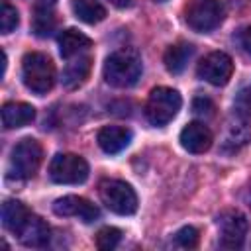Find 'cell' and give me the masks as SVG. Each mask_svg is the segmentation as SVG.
<instances>
[{
  "label": "cell",
  "instance_id": "14",
  "mask_svg": "<svg viewBox=\"0 0 251 251\" xmlns=\"http://www.w3.org/2000/svg\"><path fill=\"white\" fill-rule=\"evenodd\" d=\"M90 45H92V39L75 27H69L59 33V53L63 59H75L82 51H86Z\"/></svg>",
  "mask_w": 251,
  "mask_h": 251
},
{
  "label": "cell",
  "instance_id": "24",
  "mask_svg": "<svg viewBox=\"0 0 251 251\" xmlns=\"http://www.w3.org/2000/svg\"><path fill=\"white\" fill-rule=\"evenodd\" d=\"M198 239H200V233L192 226H184L175 233V245L182 249H194L198 245Z\"/></svg>",
  "mask_w": 251,
  "mask_h": 251
},
{
  "label": "cell",
  "instance_id": "15",
  "mask_svg": "<svg viewBox=\"0 0 251 251\" xmlns=\"http://www.w3.org/2000/svg\"><path fill=\"white\" fill-rule=\"evenodd\" d=\"M35 118V108L25 102H8L2 106V124L6 129L24 127Z\"/></svg>",
  "mask_w": 251,
  "mask_h": 251
},
{
  "label": "cell",
  "instance_id": "30",
  "mask_svg": "<svg viewBox=\"0 0 251 251\" xmlns=\"http://www.w3.org/2000/svg\"><path fill=\"white\" fill-rule=\"evenodd\" d=\"M155 2H165V0H155Z\"/></svg>",
  "mask_w": 251,
  "mask_h": 251
},
{
  "label": "cell",
  "instance_id": "21",
  "mask_svg": "<svg viewBox=\"0 0 251 251\" xmlns=\"http://www.w3.org/2000/svg\"><path fill=\"white\" fill-rule=\"evenodd\" d=\"M55 16L51 12V8H45V6H37L35 8V14H33V20H31V27H33V33L37 37H47L53 33L55 29Z\"/></svg>",
  "mask_w": 251,
  "mask_h": 251
},
{
  "label": "cell",
  "instance_id": "23",
  "mask_svg": "<svg viewBox=\"0 0 251 251\" xmlns=\"http://www.w3.org/2000/svg\"><path fill=\"white\" fill-rule=\"evenodd\" d=\"M120 239H122V231L118 227L106 226L96 233V247L102 251H110L120 243Z\"/></svg>",
  "mask_w": 251,
  "mask_h": 251
},
{
  "label": "cell",
  "instance_id": "11",
  "mask_svg": "<svg viewBox=\"0 0 251 251\" xmlns=\"http://www.w3.org/2000/svg\"><path fill=\"white\" fill-rule=\"evenodd\" d=\"M212 131L202 122H190L180 131V145L188 153H204L212 145Z\"/></svg>",
  "mask_w": 251,
  "mask_h": 251
},
{
  "label": "cell",
  "instance_id": "19",
  "mask_svg": "<svg viewBox=\"0 0 251 251\" xmlns=\"http://www.w3.org/2000/svg\"><path fill=\"white\" fill-rule=\"evenodd\" d=\"M73 12L84 24H98L106 18V8L98 0H73Z\"/></svg>",
  "mask_w": 251,
  "mask_h": 251
},
{
  "label": "cell",
  "instance_id": "27",
  "mask_svg": "<svg viewBox=\"0 0 251 251\" xmlns=\"http://www.w3.org/2000/svg\"><path fill=\"white\" fill-rule=\"evenodd\" d=\"M110 4H114L116 8H127L131 4V0H110Z\"/></svg>",
  "mask_w": 251,
  "mask_h": 251
},
{
  "label": "cell",
  "instance_id": "20",
  "mask_svg": "<svg viewBox=\"0 0 251 251\" xmlns=\"http://www.w3.org/2000/svg\"><path fill=\"white\" fill-rule=\"evenodd\" d=\"M249 141H251V126L247 122H241V124H235L227 129L222 149L226 153H235L241 147H245Z\"/></svg>",
  "mask_w": 251,
  "mask_h": 251
},
{
  "label": "cell",
  "instance_id": "25",
  "mask_svg": "<svg viewBox=\"0 0 251 251\" xmlns=\"http://www.w3.org/2000/svg\"><path fill=\"white\" fill-rule=\"evenodd\" d=\"M214 110H216L214 102H212L210 98H206V96H198V98H194V102H192V112H194L196 116L208 118V116H214Z\"/></svg>",
  "mask_w": 251,
  "mask_h": 251
},
{
  "label": "cell",
  "instance_id": "10",
  "mask_svg": "<svg viewBox=\"0 0 251 251\" xmlns=\"http://www.w3.org/2000/svg\"><path fill=\"white\" fill-rule=\"evenodd\" d=\"M53 212L57 216H65V218H80L84 224L96 222L98 216H100L98 208L92 202H88L82 196H75V194H69V196H63V198L55 200Z\"/></svg>",
  "mask_w": 251,
  "mask_h": 251
},
{
  "label": "cell",
  "instance_id": "29",
  "mask_svg": "<svg viewBox=\"0 0 251 251\" xmlns=\"http://www.w3.org/2000/svg\"><path fill=\"white\" fill-rule=\"evenodd\" d=\"M247 200H249V206H251V186H249V196H247Z\"/></svg>",
  "mask_w": 251,
  "mask_h": 251
},
{
  "label": "cell",
  "instance_id": "17",
  "mask_svg": "<svg viewBox=\"0 0 251 251\" xmlns=\"http://www.w3.org/2000/svg\"><path fill=\"white\" fill-rule=\"evenodd\" d=\"M192 55H194V47L190 43H186V41H178V43L171 45L165 51L163 61H165V67H167L169 73L178 75V73L184 71V67H186V63L190 61Z\"/></svg>",
  "mask_w": 251,
  "mask_h": 251
},
{
  "label": "cell",
  "instance_id": "28",
  "mask_svg": "<svg viewBox=\"0 0 251 251\" xmlns=\"http://www.w3.org/2000/svg\"><path fill=\"white\" fill-rule=\"evenodd\" d=\"M57 0H39V6H45V8H51Z\"/></svg>",
  "mask_w": 251,
  "mask_h": 251
},
{
  "label": "cell",
  "instance_id": "1",
  "mask_svg": "<svg viewBox=\"0 0 251 251\" xmlns=\"http://www.w3.org/2000/svg\"><path fill=\"white\" fill-rule=\"evenodd\" d=\"M141 55L133 47H122L108 55L104 63V78L116 88L133 86L141 76Z\"/></svg>",
  "mask_w": 251,
  "mask_h": 251
},
{
  "label": "cell",
  "instance_id": "2",
  "mask_svg": "<svg viewBox=\"0 0 251 251\" xmlns=\"http://www.w3.org/2000/svg\"><path fill=\"white\" fill-rule=\"evenodd\" d=\"M22 78L27 90L37 96H43L55 84V65L45 53H25L22 61Z\"/></svg>",
  "mask_w": 251,
  "mask_h": 251
},
{
  "label": "cell",
  "instance_id": "7",
  "mask_svg": "<svg viewBox=\"0 0 251 251\" xmlns=\"http://www.w3.org/2000/svg\"><path fill=\"white\" fill-rule=\"evenodd\" d=\"M49 176L59 184H80L88 178V163L75 153H59L49 163Z\"/></svg>",
  "mask_w": 251,
  "mask_h": 251
},
{
  "label": "cell",
  "instance_id": "16",
  "mask_svg": "<svg viewBox=\"0 0 251 251\" xmlns=\"http://www.w3.org/2000/svg\"><path fill=\"white\" fill-rule=\"evenodd\" d=\"M92 69V59L88 55H78L75 57L63 71V86L69 90L78 88L80 84H84V80L88 78Z\"/></svg>",
  "mask_w": 251,
  "mask_h": 251
},
{
  "label": "cell",
  "instance_id": "18",
  "mask_svg": "<svg viewBox=\"0 0 251 251\" xmlns=\"http://www.w3.org/2000/svg\"><path fill=\"white\" fill-rule=\"evenodd\" d=\"M29 210L20 200H6L2 204V226L16 235V231L24 226V222L29 218Z\"/></svg>",
  "mask_w": 251,
  "mask_h": 251
},
{
  "label": "cell",
  "instance_id": "6",
  "mask_svg": "<svg viewBox=\"0 0 251 251\" xmlns=\"http://www.w3.org/2000/svg\"><path fill=\"white\" fill-rule=\"evenodd\" d=\"M226 10L220 0H190L184 18L190 29L198 33H208L224 22Z\"/></svg>",
  "mask_w": 251,
  "mask_h": 251
},
{
  "label": "cell",
  "instance_id": "13",
  "mask_svg": "<svg viewBox=\"0 0 251 251\" xmlns=\"http://www.w3.org/2000/svg\"><path fill=\"white\" fill-rule=\"evenodd\" d=\"M98 145L104 153L114 155L120 153L122 149H126L131 141V131L124 126H106L98 131Z\"/></svg>",
  "mask_w": 251,
  "mask_h": 251
},
{
  "label": "cell",
  "instance_id": "3",
  "mask_svg": "<svg viewBox=\"0 0 251 251\" xmlns=\"http://www.w3.org/2000/svg\"><path fill=\"white\" fill-rule=\"evenodd\" d=\"M41 161H43V149L39 141L33 137H24L12 149L10 175L16 176L18 180H27L37 173Z\"/></svg>",
  "mask_w": 251,
  "mask_h": 251
},
{
  "label": "cell",
  "instance_id": "12",
  "mask_svg": "<svg viewBox=\"0 0 251 251\" xmlns=\"http://www.w3.org/2000/svg\"><path fill=\"white\" fill-rule=\"evenodd\" d=\"M18 239L25 247H45L49 241V226L35 214H29V218L24 222V226L16 231Z\"/></svg>",
  "mask_w": 251,
  "mask_h": 251
},
{
  "label": "cell",
  "instance_id": "9",
  "mask_svg": "<svg viewBox=\"0 0 251 251\" xmlns=\"http://www.w3.org/2000/svg\"><path fill=\"white\" fill-rule=\"evenodd\" d=\"M233 75V61L224 51H212L198 63V76L214 86H224Z\"/></svg>",
  "mask_w": 251,
  "mask_h": 251
},
{
  "label": "cell",
  "instance_id": "8",
  "mask_svg": "<svg viewBox=\"0 0 251 251\" xmlns=\"http://www.w3.org/2000/svg\"><path fill=\"white\" fill-rule=\"evenodd\" d=\"M218 229H220V247L239 249L247 235V220L237 210H224L218 216Z\"/></svg>",
  "mask_w": 251,
  "mask_h": 251
},
{
  "label": "cell",
  "instance_id": "4",
  "mask_svg": "<svg viewBox=\"0 0 251 251\" xmlns=\"http://www.w3.org/2000/svg\"><path fill=\"white\" fill-rule=\"evenodd\" d=\"M98 192H100L102 204H104L110 212H114V214L131 216V214L137 210V194H135V190H133L127 182H124V180L106 178V180L100 182Z\"/></svg>",
  "mask_w": 251,
  "mask_h": 251
},
{
  "label": "cell",
  "instance_id": "5",
  "mask_svg": "<svg viewBox=\"0 0 251 251\" xmlns=\"http://www.w3.org/2000/svg\"><path fill=\"white\" fill-rule=\"evenodd\" d=\"M180 94L175 88L169 86H157L151 90L147 104H145V116L153 126H165L169 124L180 110Z\"/></svg>",
  "mask_w": 251,
  "mask_h": 251
},
{
  "label": "cell",
  "instance_id": "26",
  "mask_svg": "<svg viewBox=\"0 0 251 251\" xmlns=\"http://www.w3.org/2000/svg\"><path fill=\"white\" fill-rule=\"evenodd\" d=\"M239 39H241V47L245 49V53L251 55V25H247V27L241 31Z\"/></svg>",
  "mask_w": 251,
  "mask_h": 251
},
{
  "label": "cell",
  "instance_id": "22",
  "mask_svg": "<svg viewBox=\"0 0 251 251\" xmlns=\"http://www.w3.org/2000/svg\"><path fill=\"white\" fill-rule=\"evenodd\" d=\"M18 24H20L18 10L8 0H0V31L10 33L18 27Z\"/></svg>",
  "mask_w": 251,
  "mask_h": 251
}]
</instances>
